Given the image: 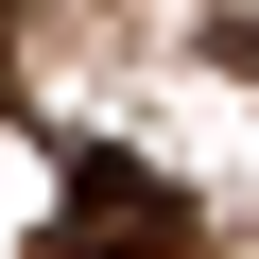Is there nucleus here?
<instances>
[{"instance_id": "1", "label": "nucleus", "mask_w": 259, "mask_h": 259, "mask_svg": "<svg viewBox=\"0 0 259 259\" xmlns=\"http://www.w3.org/2000/svg\"><path fill=\"white\" fill-rule=\"evenodd\" d=\"M52 259H190L173 173L121 156V139H69V156H52Z\"/></svg>"}, {"instance_id": "2", "label": "nucleus", "mask_w": 259, "mask_h": 259, "mask_svg": "<svg viewBox=\"0 0 259 259\" xmlns=\"http://www.w3.org/2000/svg\"><path fill=\"white\" fill-rule=\"evenodd\" d=\"M0 87H18V18H0Z\"/></svg>"}]
</instances>
